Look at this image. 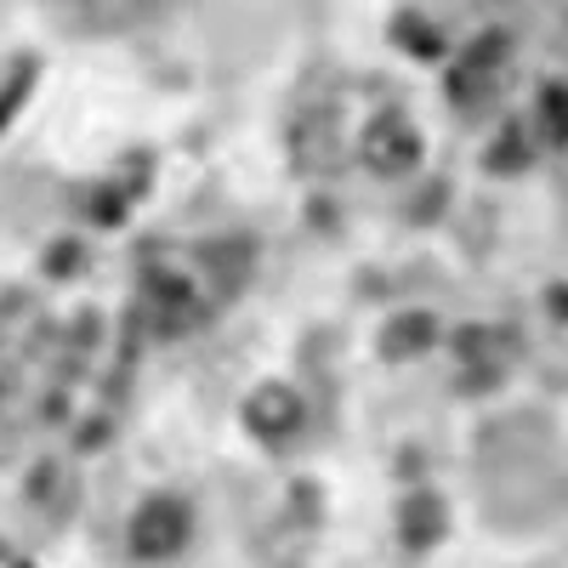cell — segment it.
<instances>
[{
    "label": "cell",
    "instance_id": "cell-1",
    "mask_svg": "<svg viewBox=\"0 0 568 568\" xmlns=\"http://www.w3.org/2000/svg\"><path fill=\"white\" fill-rule=\"evenodd\" d=\"M358 154H364L369 171H382V176H409L420 165V154H426V142H420L409 114H382V120L364 125Z\"/></svg>",
    "mask_w": 568,
    "mask_h": 568
},
{
    "label": "cell",
    "instance_id": "cell-2",
    "mask_svg": "<svg viewBox=\"0 0 568 568\" xmlns=\"http://www.w3.org/2000/svg\"><path fill=\"white\" fill-rule=\"evenodd\" d=\"M182 540H187V506L176 495H149L131 511V551L136 557L160 562V557L182 551Z\"/></svg>",
    "mask_w": 568,
    "mask_h": 568
},
{
    "label": "cell",
    "instance_id": "cell-3",
    "mask_svg": "<svg viewBox=\"0 0 568 568\" xmlns=\"http://www.w3.org/2000/svg\"><path fill=\"white\" fill-rule=\"evenodd\" d=\"M307 420V404L296 398V387L284 382H262L251 398H245V426L262 438V444H291Z\"/></svg>",
    "mask_w": 568,
    "mask_h": 568
},
{
    "label": "cell",
    "instance_id": "cell-4",
    "mask_svg": "<svg viewBox=\"0 0 568 568\" xmlns=\"http://www.w3.org/2000/svg\"><path fill=\"white\" fill-rule=\"evenodd\" d=\"M438 342V318L433 313H404L382 329V353L387 358H420V353H433Z\"/></svg>",
    "mask_w": 568,
    "mask_h": 568
},
{
    "label": "cell",
    "instance_id": "cell-5",
    "mask_svg": "<svg viewBox=\"0 0 568 568\" xmlns=\"http://www.w3.org/2000/svg\"><path fill=\"white\" fill-rule=\"evenodd\" d=\"M398 524H404V540L409 546H433L438 535H444V524H449V511H444V500L438 495H409L404 506H398Z\"/></svg>",
    "mask_w": 568,
    "mask_h": 568
},
{
    "label": "cell",
    "instance_id": "cell-6",
    "mask_svg": "<svg viewBox=\"0 0 568 568\" xmlns=\"http://www.w3.org/2000/svg\"><path fill=\"white\" fill-rule=\"evenodd\" d=\"M160 7V0H80V18L91 29H125L136 18H149Z\"/></svg>",
    "mask_w": 568,
    "mask_h": 568
}]
</instances>
